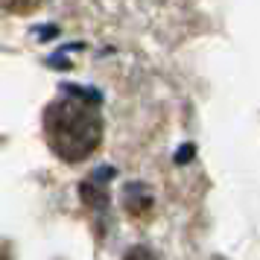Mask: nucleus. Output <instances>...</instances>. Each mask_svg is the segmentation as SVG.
Instances as JSON below:
<instances>
[{"instance_id": "nucleus-1", "label": "nucleus", "mask_w": 260, "mask_h": 260, "mask_svg": "<svg viewBox=\"0 0 260 260\" xmlns=\"http://www.w3.org/2000/svg\"><path fill=\"white\" fill-rule=\"evenodd\" d=\"M68 100H59L47 106L44 111V135H47L50 149L61 161H85L88 155L100 146L103 138V123L96 117L94 103L100 100L91 91L82 88H68Z\"/></svg>"}, {"instance_id": "nucleus-6", "label": "nucleus", "mask_w": 260, "mask_h": 260, "mask_svg": "<svg viewBox=\"0 0 260 260\" xmlns=\"http://www.w3.org/2000/svg\"><path fill=\"white\" fill-rule=\"evenodd\" d=\"M0 260H9V257H6V251H0Z\"/></svg>"}, {"instance_id": "nucleus-2", "label": "nucleus", "mask_w": 260, "mask_h": 260, "mask_svg": "<svg viewBox=\"0 0 260 260\" xmlns=\"http://www.w3.org/2000/svg\"><path fill=\"white\" fill-rule=\"evenodd\" d=\"M123 205H126L129 213L143 216V213H149V208H152V193H149V187H143V184H129V187L123 190Z\"/></svg>"}, {"instance_id": "nucleus-3", "label": "nucleus", "mask_w": 260, "mask_h": 260, "mask_svg": "<svg viewBox=\"0 0 260 260\" xmlns=\"http://www.w3.org/2000/svg\"><path fill=\"white\" fill-rule=\"evenodd\" d=\"M82 199L88 202V205H96V208H103V205L108 202V196L103 193V187L96 184V178H94V181H85V184H82Z\"/></svg>"}, {"instance_id": "nucleus-4", "label": "nucleus", "mask_w": 260, "mask_h": 260, "mask_svg": "<svg viewBox=\"0 0 260 260\" xmlns=\"http://www.w3.org/2000/svg\"><path fill=\"white\" fill-rule=\"evenodd\" d=\"M41 0H0V6L3 9H9V12H18V15H26L32 12Z\"/></svg>"}, {"instance_id": "nucleus-5", "label": "nucleus", "mask_w": 260, "mask_h": 260, "mask_svg": "<svg viewBox=\"0 0 260 260\" xmlns=\"http://www.w3.org/2000/svg\"><path fill=\"white\" fill-rule=\"evenodd\" d=\"M126 260H158V257H155V254H152L146 246H135L129 254H126Z\"/></svg>"}]
</instances>
